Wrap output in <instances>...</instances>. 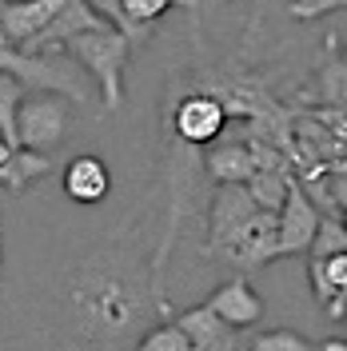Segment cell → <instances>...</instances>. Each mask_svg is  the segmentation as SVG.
<instances>
[{
	"instance_id": "1",
	"label": "cell",
	"mask_w": 347,
	"mask_h": 351,
	"mask_svg": "<svg viewBox=\"0 0 347 351\" xmlns=\"http://www.w3.org/2000/svg\"><path fill=\"white\" fill-rule=\"evenodd\" d=\"M156 315H172L156 276L124 247H100L68 271L56 307V348L136 351L156 328Z\"/></svg>"
},
{
	"instance_id": "2",
	"label": "cell",
	"mask_w": 347,
	"mask_h": 351,
	"mask_svg": "<svg viewBox=\"0 0 347 351\" xmlns=\"http://www.w3.org/2000/svg\"><path fill=\"white\" fill-rule=\"evenodd\" d=\"M208 256L232 263L236 276L280 260V212H263L248 184H224L208 208Z\"/></svg>"
},
{
	"instance_id": "3",
	"label": "cell",
	"mask_w": 347,
	"mask_h": 351,
	"mask_svg": "<svg viewBox=\"0 0 347 351\" xmlns=\"http://www.w3.org/2000/svg\"><path fill=\"white\" fill-rule=\"evenodd\" d=\"M0 76H12V80H21L32 92H56V96H64L72 104H92V96H96V88L88 84L92 76L68 52L28 56L21 48H0Z\"/></svg>"
},
{
	"instance_id": "4",
	"label": "cell",
	"mask_w": 347,
	"mask_h": 351,
	"mask_svg": "<svg viewBox=\"0 0 347 351\" xmlns=\"http://www.w3.org/2000/svg\"><path fill=\"white\" fill-rule=\"evenodd\" d=\"M132 48H136V44H132L124 32H116L112 21H108V28L84 32V36H76V40L64 48L68 56L80 60L84 72L96 80L100 100H104V112H120L124 108V64H128Z\"/></svg>"
},
{
	"instance_id": "5",
	"label": "cell",
	"mask_w": 347,
	"mask_h": 351,
	"mask_svg": "<svg viewBox=\"0 0 347 351\" xmlns=\"http://www.w3.org/2000/svg\"><path fill=\"white\" fill-rule=\"evenodd\" d=\"M16 128H21V148L48 156V148H56L72 128V100L56 96V92H28Z\"/></svg>"
},
{
	"instance_id": "6",
	"label": "cell",
	"mask_w": 347,
	"mask_h": 351,
	"mask_svg": "<svg viewBox=\"0 0 347 351\" xmlns=\"http://www.w3.org/2000/svg\"><path fill=\"white\" fill-rule=\"evenodd\" d=\"M224 128H228V104L208 88L188 92L172 108V132L176 140L188 144V148H208L212 140H219Z\"/></svg>"
},
{
	"instance_id": "7",
	"label": "cell",
	"mask_w": 347,
	"mask_h": 351,
	"mask_svg": "<svg viewBox=\"0 0 347 351\" xmlns=\"http://www.w3.org/2000/svg\"><path fill=\"white\" fill-rule=\"evenodd\" d=\"M68 0H0V48H24L64 12Z\"/></svg>"
},
{
	"instance_id": "8",
	"label": "cell",
	"mask_w": 347,
	"mask_h": 351,
	"mask_svg": "<svg viewBox=\"0 0 347 351\" xmlns=\"http://www.w3.org/2000/svg\"><path fill=\"white\" fill-rule=\"evenodd\" d=\"M324 216L315 212V204L307 199V192L291 180L287 204L280 212V256H296V252H311V243L320 236Z\"/></svg>"
},
{
	"instance_id": "9",
	"label": "cell",
	"mask_w": 347,
	"mask_h": 351,
	"mask_svg": "<svg viewBox=\"0 0 347 351\" xmlns=\"http://www.w3.org/2000/svg\"><path fill=\"white\" fill-rule=\"evenodd\" d=\"M176 324L188 331L192 351H248V348H252V343H243V339H239V331L232 328V324H224L208 304L180 311V315H176Z\"/></svg>"
},
{
	"instance_id": "10",
	"label": "cell",
	"mask_w": 347,
	"mask_h": 351,
	"mask_svg": "<svg viewBox=\"0 0 347 351\" xmlns=\"http://www.w3.org/2000/svg\"><path fill=\"white\" fill-rule=\"evenodd\" d=\"M208 307L216 311L224 324H232V328H252V324H260L263 319V300L260 291L252 287L248 276H232V280H224V284L208 295Z\"/></svg>"
},
{
	"instance_id": "11",
	"label": "cell",
	"mask_w": 347,
	"mask_h": 351,
	"mask_svg": "<svg viewBox=\"0 0 347 351\" xmlns=\"http://www.w3.org/2000/svg\"><path fill=\"white\" fill-rule=\"evenodd\" d=\"M64 192H68V199H76V204H84V208L100 204V199L112 192L108 164H104L100 156H76L64 168Z\"/></svg>"
},
{
	"instance_id": "12",
	"label": "cell",
	"mask_w": 347,
	"mask_h": 351,
	"mask_svg": "<svg viewBox=\"0 0 347 351\" xmlns=\"http://www.w3.org/2000/svg\"><path fill=\"white\" fill-rule=\"evenodd\" d=\"M204 168H208V176L224 188V184H252L256 172H260V160L252 152V144L236 140V144L208 148V152H204Z\"/></svg>"
},
{
	"instance_id": "13",
	"label": "cell",
	"mask_w": 347,
	"mask_h": 351,
	"mask_svg": "<svg viewBox=\"0 0 347 351\" xmlns=\"http://www.w3.org/2000/svg\"><path fill=\"white\" fill-rule=\"evenodd\" d=\"M52 172V160L44 152H32V148H21L12 156H0V184L8 192H24L32 184H40L44 176Z\"/></svg>"
},
{
	"instance_id": "14",
	"label": "cell",
	"mask_w": 347,
	"mask_h": 351,
	"mask_svg": "<svg viewBox=\"0 0 347 351\" xmlns=\"http://www.w3.org/2000/svg\"><path fill=\"white\" fill-rule=\"evenodd\" d=\"M24 96H28V88L21 80L0 76V156L21 152V128H16V120H21Z\"/></svg>"
},
{
	"instance_id": "15",
	"label": "cell",
	"mask_w": 347,
	"mask_h": 351,
	"mask_svg": "<svg viewBox=\"0 0 347 351\" xmlns=\"http://www.w3.org/2000/svg\"><path fill=\"white\" fill-rule=\"evenodd\" d=\"M248 192L256 196L263 212H283V204H287V192H291V176L287 172H256V180L248 184Z\"/></svg>"
},
{
	"instance_id": "16",
	"label": "cell",
	"mask_w": 347,
	"mask_h": 351,
	"mask_svg": "<svg viewBox=\"0 0 347 351\" xmlns=\"http://www.w3.org/2000/svg\"><path fill=\"white\" fill-rule=\"evenodd\" d=\"M344 252H347V223L335 219V216H324L320 236H315V243H311V260L327 263V260H335V256H344Z\"/></svg>"
},
{
	"instance_id": "17",
	"label": "cell",
	"mask_w": 347,
	"mask_h": 351,
	"mask_svg": "<svg viewBox=\"0 0 347 351\" xmlns=\"http://www.w3.org/2000/svg\"><path fill=\"white\" fill-rule=\"evenodd\" d=\"M136 351H192V339H188V331L180 328L176 319H160V324L140 339Z\"/></svg>"
},
{
	"instance_id": "18",
	"label": "cell",
	"mask_w": 347,
	"mask_h": 351,
	"mask_svg": "<svg viewBox=\"0 0 347 351\" xmlns=\"http://www.w3.org/2000/svg\"><path fill=\"white\" fill-rule=\"evenodd\" d=\"M248 351H315V348L307 343V335H300V331L276 328V331H263V335H256Z\"/></svg>"
},
{
	"instance_id": "19",
	"label": "cell",
	"mask_w": 347,
	"mask_h": 351,
	"mask_svg": "<svg viewBox=\"0 0 347 351\" xmlns=\"http://www.w3.org/2000/svg\"><path fill=\"white\" fill-rule=\"evenodd\" d=\"M120 8H124V16H128L132 24H144V28H152L172 4L168 0H120Z\"/></svg>"
},
{
	"instance_id": "20",
	"label": "cell",
	"mask_w": 347,
	"mask_h": 351,
	"mask_svg": "<svg viewBox=\"0 0 347 351\" xmlns=\"http://www.w3.org/2000/svg\"><path fill=\"white\" fill-rule=\"evenodd\" d=\"M339 8H347L344 0H291V4H283V12H291V16H300V21H315V16L339 12Z\"/></svg>"
},
{
	"instance_id": "21",
	"label": "cell",
	"mask_w": 347,
	"mask_h": 351,
	"mask_svg": "<svg viewBox=\"0 0 347 351\" xmlns=\"http://www.w3.org/2000/svg\"><path fill=\"white\" fill-rule=\"evenodd\" d=\"M335 196L347 204V176H339V180H335Z\"/></svg>"
},
{
	"instance_id": "22",
	"label": "cell",
	"mask_w": 347,
	"mask_h": 351,
	"mask_svg": "<svg viewBox=\"0 0 347 351\" xmlns=\"http://www.w3.org/2000/svg\"><path fill=\"white\" fill-rule=\"evenodd\" d=\"M324 351H347V339H327Z\"/></svg>"
},
{
	"instance_id": "23",
	"label": "cell",
	"mask_w": 347,
	"mask_h": 351,
	"mask_svg": "<svg viewBox=\"0 0 347 351\" xmlns=\"http://www.w3.org/2000/svg\"><path fill=\"white\" fill-rule=\"evenodd\" d=\"M344 60H347V48H344Z\"/></svg>"
},
{
	"instance_id": "24",
	"label": "cell",
	"mask_w": 347,
	"mask_h": 351,
	"mask_svg": "<svg viewBox=\"0 0 347 351\" xmlns=\"http://www.w3.org/2000/svg\"><path fill=\"white\" fill-rule=\"evenodd\" d=\"M344 223H347V219H344Z\"/></svg>"
}]
</instances>
